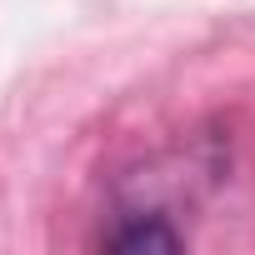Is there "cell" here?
<instances>
[{
    "label": "cell",
    "mask_w": 255,
    "mask_h": 255,
    "mask_svg": "<svg viewBox=\"0 0 255 255\" xmlns=\"http://www.w3.org/2000/svg\"><path fill=\"white\" fill-rule=\"evenodd\" d=\"M110 250H180V235L165 225V215H125L120 230L105 235Z\"/></svg>",
    "instance_id": "obj_1"
}]
</instances>
